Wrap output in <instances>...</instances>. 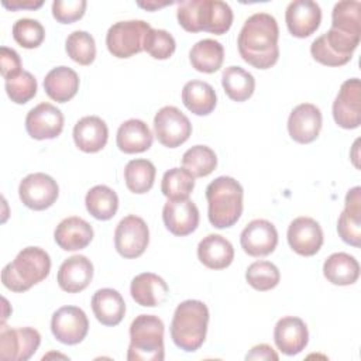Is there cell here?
Listing matches in <instances>:
<instances>
[{
    "label": "cell",
    "mask_w": 361,
    "mask_h": 361,
    "mask_svg": "<svg viewBox=\"0 0 361 361\" xmlns=\"http://www.w3.org/2000/svg\"><path fill=\"white\" fill-rule=\"evenodd\" d=\"M240 244L244 252L251 257H267L276 248L278 231L271 221L255 219L241 231Z\"/></svg>",
    "instance_id": "obj_15"
},
{
    "label": "cell",
    "mask_w": 361,
    "mask_h": 361,
    "mask_svg": "<svg viewBox=\"0 0 361 361\" xmlns=\"http://www.w3.org/2000/svg\"><path fill=\"white\" fill-rule=\"evenodd\" d=\"M92 310L97 322L104 326H117L126 313L123 296L111 288H103L92 296Z\"/></svg>",
    "instance_id": "obj_29"
},
{
    "label": "cell",
    "mask_w": 361,
    "mask_h": 361,
    "mask_svg": "<svg viewBox=\"0 0 361 361\" xmlns=\"http://www.w3.org/2000/svg\"><path fill=\"white\" fill-rule=\"evenodd\" d=\"M13 38L20 47L32 49L42 44L45 30L38 20L20 18L13 25Z\"/></svg>",
    "instance_id": "obj_42"
},
{
    "label": "cell",
    "mask_w": 361,
    "mask_h": 361,
    "mask_svg": "<svg viewBox=\"0 0 361 361\" xmlns=\"http://www.w3.org/2000/svg\"><path fill=\"white\" fill-rule=\"evenodd\" d=\"M195 188V178L185 168H172L162 176L161 192L168 200L189 199Z\"/></svg>",
    "instance_id": "obj_38"
},
{
    "label": "cell",
    "mask_w": 361,
    "mask_h": 361,
    "mask_svg": "<svg viewBox=\"0 0 361 361\" xmlns=\"http://www.w3.org/2000/svg\"><path fill=\"white\" fill-rule=\"evenodd\" d=\"M93 278V264L85 255L66 258L58 269V285L68 293H78L87 288Z\"/></svg>",
    "instance_id": "obj_22"
},
{
    "label": "cell",
    "mask_w": 361,
    "mask_h": 361,
    "mask_svg": "<svg viewBox=\"0 0 361 361\" xmlns=\"http://www.w3.org/2000/svg\"><path fill=\"white\" fill-rule=\"evenodd\" d=\"M165 227L178 237L193 233L199 226V209L190 199L168 200L162 209Z\"/></svg>",
    "instance_id": "obj_20"
},
{
    "label": "cell",
    "mask_w": 361,
    "mask_h": 361,
    "mask_svg": "<svg viewBox=\"0 0 361 361\" xmlns=\"http://www.w3.org/2000/svg\"><path fill=\"white\" fill-rule=\"evenodd\" d=\"M45 93L58 103L69 102L79 90V76L68 66L51 69L44 79Z\"/></svg>",
    "instance_id": "obj_30"
},
{
    "label": "cell",
    "mask_w": 361,
    "mask_h": 361,
    "mask_svg": "<svg viewBox=\"0 0 361 361\" xmlns=\"http://www.w3.org/2000/svg\"><path fill=\"white\" fill-rule=\"evenodd\" d=\"M39 343L41 336L32 327H3L0 333V360L27 361L38 350Z\"/></svg>",
    "instance_id": "obj_13"
},
{
    "label": "cell",
    "mask_w": 361,
    "mask_h": 361,
    "mask_svg": "<svg viewBox=\"0 0 361 361\" xmlns=\"http://www.w3.org/2000/svg\"><path fill=\"white\" fill-rule=\"evenodd\" d=\"M148 243L149 230L141 217L130 214L120 220L114 231V247L123 258H138L147 250Z\"/></svg>",
    "instance_id": "obj_9"
},
{
    "label": "cell",
    "mask_w": 361,
    "mask_h": 361,
    "mask_svg": "<svg viewBox=\"0 0 361 361\" xmlns=\"http://www.w3.org/2000/svg\"><path fill=\"white\" fill-rule=\"evenodd\" d=\"M333 117L338 127L353 130L361 124V83L358 78L347 79L333 102Z\"/></svg>",
    "instance_id": "obj_11"
},
{
    "label": "cell",
    "mask_w": 361,
    "mask_h": 361,
    "mask_svg": "<svg viewBox=\"0 0 361 361\" xmlns=\"http://www.w3.org/2000/svg\"><path fill=\"white\" fill-rule=\"evenodd\" d=\"M63 114L51 103H39L27 113L25 130L34 140H52L62 133Z\"/></svg>",
    "instance_id": "obj_16"
},
{
    "label": "cell",
    "mask_w": 361,
    "mask_h": 361,
    "mask_svg": "<svg viewBox=\"0 0 361 361\" xmlns=\"http://www.w3.org/2000/svg\"><path fill=\"white\" fill-rule=\"evenodd\" d=\"M182 102L193 114L207 116L214 110L217 97L213 86L207 82L190 80L182 89Z\"/></svg>",
    "instance_id": "obj_32"
},
{
    "label": "cell",
    "mask_w": 361,
    "mask_h": 361,
    "mask_svg": "<svg viewBox=\"0 0 361 361\" xmlns=\"http://www.w3.org/2000/svg\"><path fill=\"white\" fill-rule=\"evenodd\" d=\"M285 21L289 32L293 37L306 38L312 35L320 25V6L312 0L290 1L285 11Z\"/></svg>",
    "instance_id": "obj_18"
},
{
    "label": "cell",
    "mask_w": 361,
    "mask_h": 361,
    "mask_svg": "<svg viewBox=\"0 0 361 361\" xmlns=\"http://www.w3.org/2000/svg\"><path fill=\"white\" fill-rule=\"evenodd\" d=\"M164 323L158 316L140 314L130 326L128 361H162Z\"/></svg>",
    "instance_id": "obj_6"
},
{
    "label": "cell",
    "mask_w": 361,
    "mask_h": 361,
    "mask_svg": "<svg viewBox=\"0 0 361 361\" xmlns=\"http://www.w3.org/2000/svg\"><path fill=\"white\" fill-rule=\"evenodd\" d=\"M155 165L148 159H131L124 168V180L130 192L142 195L151 190L155 180Z\"/></svg>",
    "instance_id": "obj_37"
},
{
    "label": "cell",
    "mask_w": 361,
    "mask_h": 361,
    "mask_svg": "<svg viewBox=\"0 0 361 361\" xmlns=\"http://www.w3.org/2000/svg\"><path fill=\"white\" fill-rule=\"evenodd\" d=\"M243 186L231 176H219L206 188L209 221L216 228L234 226L243 213Z\"/></svg>",
    "instance_id": "obj_4"
},
{
    "label": "cell",
    "mask_w": 361,
    "mask_h": 361,
    "mask_svg": "<svg viewBox=\"0 0 361 361\" xmlns=\"http://www.w3.org/2000/svg\"><path fill=\"white\" fill-rule=\"evenodd\" d=\"M168 4H172V3H138V6H140V7L147 8V10H155V8H159V7L168 6Z\"/></svg>",
    "instance_id": "obj_49"
},
{
    "label": "cell",
    "mask_w": 361,
    "mask_h": 361,
    "mask_svg": "<svg viewBox=\"0 0 361 361\" xmlns=\"http://www.w3.org/2000/svg\"><path fill=\"white\" fill-rule=\"evenodd\" d=\"M107 138V124L97 116L82 117L73 127V141L83 152H99L106 147Z\"/></svg>",
    "instance_id": "obj_24"
},
{
    "label": "cell",
    "mask_w": 361,
    "mask_h": 361,
    "mask_svg": "<svg viewBox=\"0 0 361 361\" xmlns=\"http://www.w3.org/2000/svg\"><path fill=\"white\" fill-rule=\"evenodd\" d=\"M182 165L193 178H203L216 169L217 157L207 145H195L183 154Z\"/></svg>",
    "instance_id": "obj_39"
},
{
    "label": "cell",
    "mask_w": 361,
    "mask_h": 361,
    "mask_svg": "<svg viewBox=\"0 0 361 361\" xmlns=\"http://www.w3.org/2000/svg\"><path fill=\"white\" fill-rule=\"evenodd\" d=\"M197 258L210 269H224L234 259V248L223 235L209 234L197 245Z\"/></svg>",
    "instance_id": "obj_27"
},
{
    "label": "cell",
    "mask_w": 361,
    "mask_h": 361,
    "mask_svg": "<svg viewBox=\"0 0 361 361\" xmlns=\"http://www.w3.org/2000/svg\"><path fill=\"white\" fill-rule=\"evenodd\" d=\"M290 248L303 257H312L323 245V230L312 217H296L288 227Z\"/></svg>",
    "instance_id": "obj_17"
},
{
    "label": "cell",
    "mask_w": 361,
    "mask_h": 361,
    "mask_svg": "<svg viewBox=\"0 0 361 361\" xmlns=\"http://www.w3.org/2000/svg\"><path fill=\"white\" fill-rule=\"evenodd\" d=\"M68 56L79 65H90L96 58L94 38L86 31H73L68 35L65 42Z\"/></svg>",
    "instance_id": "obj_40"
},
{
    "label": "cell",
    "mask_w": 361,
    "mask_h": 361,
    "mask_svg": "<svg viewBox=\"0 0 361 361\" xmlns=\"http://www.w3.org/2000/svg\"><path fill=\"white\" fill-rule=\"evenodd\" d=\"M179 25L188 32L226 34L233 24L231 7L220 0H186L178 3Z\"/></svg>",
    "instance_id": "obj_2"
},
{
    "label": "cell",
    "mask_w": 361,
    "mask_h": 361,
    "mask_svg": "<svg viewBox=\"0 0 361 361\" xmlns=\"http://www.w3.org/2000/svg\"><path fill=\"white\" fill-rule=\"evenodd\" d=\"M55 243L65 251L86 248L93 240L92 226L78 216L63 219L54 231Z\"/></svg>",
    "instance_id": "obj_25"
},
{
    "label": "cell",
    "mask_w": 361,
    "mask_h": 361,
    "mask_svg": "<svg viewBox=\"0 0 361 361\" xmlns=\"http://www.w3.org/2000/svg\"><path fill=\"white\" fill-rule=\"evenodd\" d=\"M169 288L166 282L152 272H142L133 278L130 285L131 298L137 305L144 307H155L166 300Z\"/></svg>",
    "instance_id": "obj_26"
},
{
    "label": "cell",
    "mask_w": 361,
    "mask_h": 361,
    "mask_svg": "<svg viewBox=\"0 0 361 361\" xmlns=\"http://www.w3.org/2000/svg\"><path fill=\"white\" fill-rule=\"evenodd\" d=\"M245 279L251 288L259 292L274 289L281 279L279 269L269 261H255L245 271Z\"/></svg>",
    "instance_id": "obj_41"
},
{
    "label": "cell",
    "mask_w": 361,
    "mask_h": 361,
    "mask_svg": "<svg viewBox=\"0 0 361 361\" xmlns=\"http://www.w3.org/2000/svg\"><path fill=\"white\" fill-rule=\"evenodd\" d=\"M341 240L353 247L361 245V188L355 186L345 195V206L337 221Z\"/></svg>",
    "instance_id": "obj_23"
},
{
    "label": "cell",
    "mask_w": 361,
    "mask_h": 361,
    "mask_svg": "<svg viewBox=\"0 0 361 361\" xmlns=\"http://www.w3.org/2000/svg\"><path fill=\"white\" fill-rule=\"evenodd\" d=\"M1 4L8 8V10H21V8H28V10H35V8H39L44 1L42 0H38V1H32V0H25V1H21V0H11V1H7V0H3Z\"/></svg>",
    "instance_id": "obj_48"
},
{
    "label": "cell",
    "mask_w": 361,
    "mask_h": 361,
    "mask_svg": "<svg viewBox=\"0 0 361 361\" xmlns=\"http://www.w3.org/2000/svg\"><path fill=\"white\" fill-rule=\"evenodd\" d=\"M86 6L85 0H55L52 3V16L61 24H71L83 17Z\"/></svg>",
    "instance_id": "obj_45"
},
{
    "label": "cell",
    "mask_w": 361,
    "mask_h": 361,
    "mask_svg": "<svg viewBox=\"0 0 361 361\" xmlns=\"http://www.w3.org/2000/svg\"><path fill=\"white\" fill-rule=\"evenodd\" d=\"M176 48L175 38L165 30L151 28L142 44V49L147 51L155 59H168Z\"/></svg>",
    "instance_id": "obj_43"
},
{
    "label": "cell",
    "mask_w": 361,
    "mask_h": 361,
    "mask_svg": "<svg viewBox=\"0 0 361 361\" xmlns=\"http://www.w3.org/2000/svg\"><path fill=\"white\" fill-rule=\"evenodd\" d=\"M209 309L195 299L179 303L171 322V337L176 347L193 353L202 347L207 333Z\"/></svg>",
    "instance_id": "obj_3"
},
{
    "label": "cell",
    "mask_w": 361,
    "mask_h": 361,
    "mask_svg": "<svg viewBox=\"0 0 361 361\" xmlns=\"http://www.w3.org/2000/svg\"><path fill=\"white\" fill-rule=\"evenodd\" d=\"M189 61L197 72L213 73L219 71L223 65V61H224L223 45L219 41H214L212 38L197 41L189 52Z\"/></svg>",
    "instance_id": "obj_33"
},
{
    "label": "cell",
    "mask_w": 361,
    "mask_h": 361,
    "mask_svg": "<svg viewBox=\"0 0 361 361\" xmlns=\"http://www.w3.org/2000/svg\"><path fill=\"white\" fill-rule=\"evenodd\" d=\"M322 130L320 109L312 103L296 106L288 118V131L293 141L299 144L313 142Z\"/></svg>",
    "instance_id": "obj_19"
},
{
    "label": "cell",
    "mask_w": 361,
    "mask_h": 361,
    "mask_svg": "<svg viewBox=\"0 0 361 361\" xmlns=\"http://www.w3.org/2000/svg\"><path fill=\"white\" fill-rule=\"evenodd\" d=\"M51 271V258L39 247L23 248L1 271L3 285L13 292H25L44 281Z\"/></svg>",
    "instance_id": "obj_5"
},
{
    "label": "cell",
    "mask_w": 361,
    "mask_h": 361,
    "mask_svg": "<svg viewBox=\"0 0 361 361\" xmlns=\"http://www.w3.org/2000/svg\"><path fill=\"white\" fill-rule=\"evenodd\" d=\"M221 85L231 100L245 102L254 93L255 79L241 66H228L223 71Z\"/></svg>",
    "instance_id": "obj_34"
},
{
    "label": "cell",
    "mask_w": 361,
    "mask_h": 361,
    "mask_svg": "<svg viewBox=\"0 0 361 361\" xmlns=\"http://www.w3.org/2000/svg\"><path fill=\"white\" fill-rule=\"evenodd\" d=\"M21 202L31 210H45L51 207L59 195L56 180L42 172L27 175L18 186Z\"/></svg>",
    "instance_id": "obj_12"
},
{
    "label": "cell",
    "mask_w": 361,
    "mask_h": 361,
    "mask_svg": "<svg viewBox=\"0 0 361 361\" xmlns=\"http://www.w3.org/2000/svg\"><path fill=\"white\" fill-rule=\"evenodd\" d=\"M278 354L275 353V350L268 345V344H258L255 347L251 348V351L245 355V360H255V361H262V360H274L278 361Z\"/></svg>",
    "instance_id": "obj_47"
},
{
    "label": "cell",
    "mask_w": 361,
    "mask_h": 361,
    "mask_svg": "<svg viewBox=\"0 0 361 361\" xmlns=\"http://www.w3.org/2000/svg\"><path fill=\"white\" fill-rule=\"evenodd\" d=\"M274 341L285 355H296L309 341V331L305 322L295 316L279 319L274 329Z\"/></svg>",
    "instance_id": "obj_21"
},
{
    "label": "cell",
    "mask_w": 361,
    "mask_h": 361,
    "mask_svg": "<svg viewBox=\"0 0 361 361\" xmlns=\"http://www.w3.org/2000/svg\"><path fill=\"white\" fill-rule=\"evenodd\" d=\"M6 92L11 102L25 104L37 93V79L27 71L6 80Z\"/></svg>",
    "instance_id": "obj_44"
},
{
    "label": "cell",
    "mask_w": 361,
    "mask_h": 361,
    "mask_svg": "<svg viewBox=\"0 0 361 361\" xmlns=\"http://www.w3.org/2000/svg\"><path fill=\"white\" fill-rule=\"evenodd\" d=\"M85 204L94 219L110 220L117 213L118 196L111 188L106 185H96L86 193Z\"/></svg>",
    "instance_id": "obj_35"
},
{
    "label": "cell",
    "mask_w": 361,
    "mask_h": 361,
    "mask_svg": "<svg viewBox=\"0 0 361 361\" xmlns=\"http://www.w3.org/2000/svg\"><path fill=\"white\" fill-rule=\"evenodd\" d=\"M154 131L162 145L176 148L190 137L192 124L178 107L165 106L154 117Z\"/></svg>",
    "instance_id": "obj_10"
},
{
    "label": "cell",
    "mask_w": 361,
    "mask_h": 361,
    "mask_svg": "<svg viewBox=\"0 0 361 361\" xmlns=\"http://www.w3.org/2000/svg\"><path fill=\"white\" fill-rule=\"evenodd\" d=\"M151 25L142 20H127L113 24L106 34L109 52L116 58H130L142 51Z\"/></svg>",
    "instance_id": "obj_8"
},
{
    "label": "cell",
    "mask_w": 361,
    "mask_h": 361,
    "mask_svg": "<svg viewBox=\"0 0 361 361\" xmlns=\"http://www.w3.org/2000/svg\"><path fill=\"white\" fill-rule=\"evenodd\" d=\"M323 275L333 285H353L360 276V264L347 252H334L324 261Z\"/></svg>",
    "instance_id": "obj_31"
},
{
    "label": "cell",
    "mask_w": 361,
    "mask_h": 361,
    "mask_svg": "<svg viewBox=\"0 0 361 361\" xmlns=\"http://www.w3.org/2000/svg\"><path fill=\"white\" fill-rule=\"evenodd\" d=\"M279 28L275 17L268 13H255L248 17L238 34L240 56L257 69L274 66L279 58Z\"/></svg>",
    "instance_id": "obj_1"
},
{
    "label": "cell",
    "mask_w": 361,
    "mask_h": 361,
    "mask_svg": "<svg viewBox=\"0 0 361 361\" xmlns=\"http://www.w3.org/2000/svg\"><path fill=\"white\" fill-rule=\"evenodd\" d=\"M358 44L360 38L330 28L312 42L310 54L322 65L343 66L350 62Z\"/></svg>",
    "instance_id": "obj_7"
},
{
    "label": "cell",
    "mask_w": 361,
    "mask_h": 361,
    "mask_svg": "<svg viewBox=\"0 0 361 361\" xmlns=\"http://www.w3.org/2000/svg\"><path fill=\"white\" fill-rule=\"evenodd\" d=\"M89 330L86 313L78 306H62L51 319V331L54 337L68 345L80 343Z\"/></svg>",
    "instance_id": "obj_14"
},
{
    "label": "cell",
    "mask_w": 361,
    "mask_h": 361,
    "mask_svg": "<svg viewBox=\"0 0 361 361\" xmlns=\"http://www.w3.org/2000/svg\"><path fill=\"white\" fill-rule=\"evenodd\" d=\"M361 4L358 0H344L336 3L331 11V28L361 38Z\"/></svg>",
    "instance_id": "obj_36"
},
{
    "label": "cell",
    "mask_w": 361,
    "mask_h": 361,
    "mask_svg": "<svg viewBox=\"0 0 361 361\" xmlns=\"http://www.w3.org/2000/svg\"><path fill=\"white\" fill-rule=\"evenodd\" d=\"M116 142L118 149L124 154L144 152L152 145V133L142 120L130 118L120 124Z\"/></svg>",
    "instance_id": "obj_28"
},
{
    "label": "cell",
    "mask_w": 361,
    "mask_h": 361,
    "mask_svg": "<svg viewBox=\"0 0 361 361\" xmlns=\"http://www.w3.org/2000/svg\"><path fill=\"white\" fill-rule=\"evenodd\" d=\"M0 71H1V76L6 80L23 72L20 55L14 49L7 47L0 48Z\"/></svg>",
    "instance_id": "obj_46"
}]
</instances>
